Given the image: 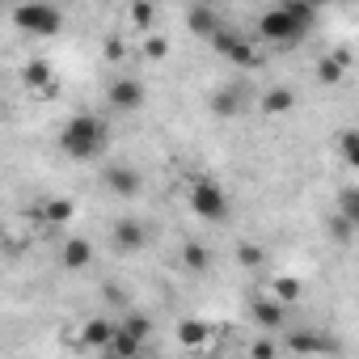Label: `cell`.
<instances>
[{"label":"cell","instance_id":"6da1fadb","mask_svg":"<svg viewBox=\"0 0 359 359\" xmlns=\"http://www.w3.org/2000/svg\"><path fill=\"white\" fill-rule=\"evenodd\" d=\"M60 144H64V152H72V156H93V152L106 144V131H102L97 118H72V123L64 127Z\"/></svg>","mask_w":359,"mask_h":359},{"label":"cell","instance_id":"7a4b0ae2","mask_svg":"<svg viewBox=\"0 0 359 359\" xmlns=\"http://www.w3.org/2000/svg\"><path fill=\"white\" fill-rule=\"evenodd\" d=\"M309 9L304 5H283L279 13H266L262 18V34L266 39H296L300 30H309Z\"/></svg>","mask_w":359,"mask_h":359},{"label":"cell","instance_id":"3957f363","mask_svg":"<svg viewBox=\"0 0 359 359\" xmlns=\"http://www.w3.org/2000/svg\"><path fill=\"white\" fill-rule=\"evenodd\" d=\"M191 208H195V216H203V220H220V216L229 212L224 191L212 187V182H199V187L191 191Z\"/></svg>","mask_w":359,"mask_h":359},{"label":"cell","instance_id":"277c9868","mask_svg":"<svg viewBox=\"0 0 359 359\" xmlns=\"http://www.w3.org/2000/svg\"><path fill=\"white\" fill-rule=\"evenodd\" d=\"M18 22H22L26 30H39V34H51V30L60 26V18H55L51 9H39V5H26V9L18 13Z\"/></svg>","mask_w":359,"mask_h":359}]
</instances>
